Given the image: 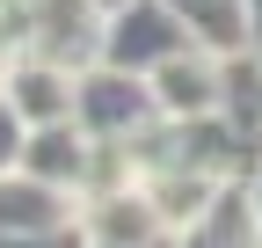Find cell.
I'll return each mask as SVG.
<instances>
[{"instance_id":"obj_1","label":"cell","mask_w":262,"mask_h":248,"mask_svg":"<svg viewBox=\"0 0 262 248\" xmlns=\"http://www.w3.org/2000/svg\"><path fill=\"white\" fill-rule=\"evenodd\" d=\"M196 37L182 29V15L168 0H124V8H102V66H124V73H160L168 58H182Z\"/></svg>"},{"instance_id":"obj_2","label":"cell","mask_w":262,"mask_h":248,"mask_svg":"<svg viewBox=\"0 0 262 248\" xmlns=\"http://www.w3.org/2000/svg\"><path fill=\"white\" fill-rule=\"evenodd\" d=\"M80 132L88 139H117V146H131V139H146L153 124H160V102H153V80L146 73H124V66H80Z\"/></svg>"},{"instance_id":"obj_3","label":"cell","mask_w":262,"mask_h":248,"mask_svg":"<svg viewBox=\"0 0 262 248\" xmlns=\"http://www.w3.org/2000/svg\"><path fill=\"white\" fill-rule=\"evenodd\" d=\"M22 44L58 66H95L102 51V0H15Z\"/></svg>"},{"instance_id":"obj_4","label":"cell","mask_w":262,"mask_h":248,"mask_svg":"<svg viewBox=\"0 0 262 248\" xmlns=\"http://www.w3.org/2000/svg\"><path fill=\"white\" fill-rule=\"evenodd\" d=\"M80 234H88V248H153L175 226L160 219V204H153L146 182H124V190L80 197Z\"/></svg>"},{"instance_id":"obj_5","label":"cell","mask_w":262,"mask_h":248,"mask_svg":"<svg viewBox=\"0 0 262 248\" xmlns=\"http://www.w3.org/2000/svg\"><path fill=\"white\" fill-rule=\"evenodd\" d=\"M66 226H80L73 190H58V182L29 175V168L0 175V234H66Z\"/></svg>"},{"instance_id":"obj_6","label":"cell","mask_w":262,"mask_h":248,"mask_svg":"<svg viewBox=\"0 0 262 248\" xmlns=\"http://www.w3.org/2000/svg\"><path fill=\"white\" fill-rule=\"evenodd\" d=\"M0 88L15 95V110L29 124H66L80 110V66H58V58H44V51H22Z\"/></svg>"},{"instance_id":"obj_7","label":"cell","mask_w":262,"mask_h":248,"mask_svg":"<svg viewBox=\"0 0 262 248\" xmlns=\"http://www.w3.org/2000/svg\"><path fill=\"white\" fill-rule=\"evenodd\" d=\"M219 95H226V58L189 44L182 58H168V66L153 73V102L160 117H219Z\"/></svg>"},{"instance_id":"obj_8","label":"cell","mask_w":262,"mask_h":248,"mask_svg":"<svg viewBox=\"0 0 262 248\" xmlns=\"http://www.w3.org/2000/svg\"><path fill=\"white\" fill-rule=\"evenodd\" d=\"M22 168H29V175H44V182H58V190H73V197H88L95 139L80 132V117H66V124H37V132H29Z\"/></svg>"},{"instance_id":"obj_9","label":"cell","mask_w":262,"mask_h":248,"mask_svg":"<svg viewBox=\"0 0 262 248\" xmlns=\"http://www.w3.org/2000/svg\"><path fill=\"white\" fill-rule=\"evenodd\" d=\"M226 132L241 139L248 168H262V44L248 51H226V95H219Z\"/></svg>"},{"instance_id":"obj_10","label":"cell","mask_w":262,"mask_h":248,"mask_svg":"<svg viewBox=\"0 0 262 248\" xmlns=\"http://www.w3.org/2000/svg\"><path fill=\"white\" fill-rule=\"evenodd\" d=\"M168 248H262V226H255V197H248V182L219 190V204H211V212H196L189 226H175Z\"/></svg>"},{"instance_id":"obj_11","label":"cell","mask_w":262,"mask_h":248,"mask_svg":"<svg viewBox=\"0 0 262 248\" xmlns=\"http://www.w3.org/2000/svg\"><path fill=\"white\" fill-rule=\"evenodd\" d=\"M168 8L182 15V29H189V37L196 44H204V51H248L255 44V22H248V0H168Z\"/></svg>"},{"instance_id":"obj_12","label":"cell","mask_w":262,"mask_h":248,"mask_svg":"<svg viewBox=\"0 0 262 248\" xmlns=\"http://www.w3.org/2000/svg\"><path fill=\"white\" fill-rule=\"evenodd\" d=\"M29 132H37V124H29V117L15 110V95L0 88V175H8V168H22V153H29Z\"/></svg>"},{"instance_id":"obj_13","label":"cell","mask_w":262,"mask_h":248,"mask_svg":"<svg viewBox=\"0 0 262 248\" xmlns=\"http://www.w3.org/2000/svg\"><path fill=\"white\" fill-rule=\"evenodd\" d=\"M29 44H22V15H15V0H0V80H8V66L22 58Z\"/></svg>"},{"instance_id":"obj_14","label":"cell","mask_w":262,"mask_h":248,"mask_svg":"<svg viewBox=\"0 0 262 248\" xmlns=\"http://www.w3.org/2000/svg\"><path fill=\"white\" fill-rule=\"evenodd\" d=\"M0 248H88L80 226H66V234H0Z\"/></svg>"},{"instance_id":"obj_15","label":"cell","mask_w":262,"mask_h":248,"mask_svg":"<svg viewBox=\"0 0 262 248\" xmlns=\"http://www.w3.org/2000/svg\"><path fill=\"white\" fill-rule=\"evenodd\" d=\"M248 197H255V226H262V168L248 175Z\"/></svg>"},{"instance_id":"obj_16","label":"cell","mask_w":262,"mask_h":248,"mask_svg":"<svg viewBox=\"0 0 262 248\" xmlns=\"http://www.w3.org/2000/svg\"><path fill=\"white\" fill-rule=\"evenodd\" d=\"M248 22H255V44H262V0H248Z\"/></svg>"},{"instance_id":"obj_17","label":"cell","mask_w":262,"mask_h":248,"mask_svg":"<svg viewBox=\"0 0 262 248\" xmlns=\"http://www.w3.org/2000/svg\"><path fill=\"white\" fill-rule=\"evenodd\" d=\"M102 8H124V0H102Z\"/></svg>"},{"instance_id":"obj_18","label":"cell","mask_w":262,"mask_h":248,"mask_svg":"<svg viewBox=\"0 0 262 248\" xmlns=\"http://www.w3.org/2000/svg\"><path fill=\"white\" fill-rule=\"evenodd\" d=\"M168 241H175V234H168ZM168 241H153V248H168Z\"/></svg>"}]
</instances>
